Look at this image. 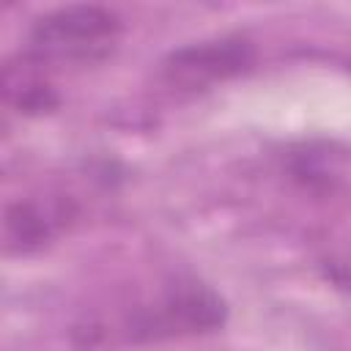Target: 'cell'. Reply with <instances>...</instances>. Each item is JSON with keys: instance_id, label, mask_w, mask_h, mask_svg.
Returning a JSON list of instances; mask_svg holds the SVG:
<instances>
[{"instance_id": "obj_1", "label": "cell", "mask_w": 351, "mask_h": 351, "mask_svg": "<svg viewBox=\"0 0 351 351\" xmlns=\"http://www.w3.org/2000/svg\"><path fill=\"white\" fill-rule=\"evenodd\" d=\"M123 33L115 11L101 5H63L38 16L27 33L25 60L44 66H93L112 55Z\"/></svg>"}, {"instance_id": "obj_2", "label": "cell", "mask_w": 351, "mask_h": 351, "mask_svg": "<svg viewBox=\"0 0 351 351\" xmlns=\"http://www.w3.org/2000/svg\"><path fill=\"white\" fill-rule=\"evenodd\" d=\"M228 307L222 296L197 280L167 285L154 302L132 310L123 324V337L132 343H156L214 332L225 324Z\"/></svg>"}, {"instance_id": "obj_3", "label": "cell", "mask_w": 351, "mask_h": 351, "mask_svg": "<svg viewBox=\"0 0 351 351\" xmlns=\"http://www.w3.org/2000/svg\"><path fill=\"white\" fill-rule=\"evenodd\" d=\"M255 63V47L244 36H219L184 44L162 60V80L178 90H206L244 74Z\"/></svg>"}, {"instance_id": "obj_4", "label": "cell", "mask_w": 351, "mask_h": 351, "mask_svg": "<svg viewBox=\"0 0 351 351\" xmlns=\"http://www.w3.org/2000/svg\"><path fill=\"white\" fill-rule=\"evenodd\" d=\"M77 219V206L71 197H22L5 208V250L33 252L55 241Z\"/></svg>"}, {"instance_id": "obj_5", "label": "cell", "mask_w": 351, "mask_h": 351, "mask_svg": "<svg viewBox=\"0 0 351 351\" xmlns=\"http://www.w3.org/2000/svg\"><path fill=\"white\" fill-rule=\"evenodd\" d=\"M332 277H335L340 285L351 288V266H346V269H335V271H332Z\"/></svg>"}]
</instances>
